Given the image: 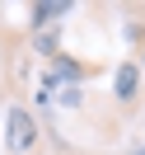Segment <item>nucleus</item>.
I'll use <instances>...</instances> for the list:
<instances>
[{
    "instance_id": "f257e3e1",
    "label": "nucleus",
    "mask_w": 145,
    "mask_h": 155,
    "mask_svg": "<svg viewBox=\"0 0 145 155\" xmlns=\"http://www.w3.org/2000/svg\"><path fill=\"white\" fill-rule=\"evenodd\" d=\"M38 146H42L38 117H33L24 104H14L10 113H5V150H10V155H33Z\"/></svg>"
},
{
    "instance_id": "f03ea898",
    "label": "nucleus",
    "mask_w": 145,
    "mask_h": 155,
    "mask_svg": "<svg viewBox=\"0 0 145 155\" xmlns=\"http://www.w3.org/2000/svg\"><path fill=\"white\" fill-rule=\"evenodd\" d=\"M140 99H145V71H140L136 57H126L122 66L112 71V104L122 108V113H131V108H140Z\"/></svg>"
},
{
    "instance_id": "7ed1b4c3",
    "label": "nucleus",
    "mask_w": 145,
    "mask_h": 155,
    "mask_svg": "<svg viewBox=\"0 0 145 155\" xmlns=\"http://www.w3.org/2000/svg\"><path fill=\"white\" fill-rule=\"evenodd\" d=\"M66 14H75V5H70V0H33V5H28V28H33V33L56 28Z\"/></svg>"
},
{
    "instance_id": "20e7f679",
    "label": "nucleus",
    "mask_w": 145,
    "mask_h": 155,
    "mask_svg": "<svg viewBox=\"0 0 145 155\" xmlns=\"http://www.w3.org/2000/svg\"><path fill=\"white\" fill-rule=\"evenodd\" d=\"M10 66V42H5V24H0V71Z\"/></svg>"
},
{
    "instance_id": "39448f33",
    "label": "nucleus",
    "mask_w": 145,
    "mask_h": 155,
    "mask_svg": "<svg viewBox=\"0 0 145 155\" xmlns=\"http://www.w3.org/2000/svg\"><path fill=\"white\" fill-rule=\"evenodd\" d=\"M126 155H145V146H136V150H126Z\"/></svg>"
},
{
    "instance_id": "423d86ee",
    "label": "nucleus",
    "mask_w": 145,
    "mask_h": 155,
    "mask_svg": "<svg viewBox=\"0 0 145 155\" xmlns=\"http://www.w3.org/2000/svg\"><path fill=\"white\" fill-rule=\"evenodd\" d=\"M136 61H140V71H145V52H140V57H136Z\"/></svg>"
},
{
    "instance_id": "0eeeda50",
    "label": "nucleus",
    "mask_w": 145,
    "mask_h": 155,
    "mask_svg": "<svg viewBox=\"0 0 145 155\" xmlns=\"http://www.w3.org/2000/svg\"><path fill=\"white\" fill-rule=\"evenodd\" d=\"M0 19H5V5H0Z\"/></svg>"
},
{
    "instance_id": "6e6552de",
    "label": "nucleus",
    "mask_w": 145,
    "mask_h": 155,
    "mask_svg": "<svg viewBox=\"0 0 145 155\" xmlns=\"http://www.w3.org/2000/svg\"><path fill=\"white\" fill-rule=\"evenodd\" d=\"M140 104H145V99H140Z\"/></svg>"
}]
</instances>
